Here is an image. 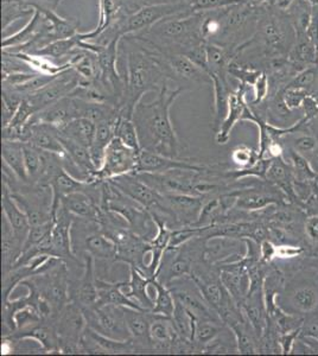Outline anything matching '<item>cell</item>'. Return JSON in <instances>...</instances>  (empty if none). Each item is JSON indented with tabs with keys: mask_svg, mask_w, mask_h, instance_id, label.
<instances>
[{
	"mask_svg": "<svg viewBox=\"0 0 318 356\" xmlns=\"http://www.w3.org/2000/svg\"><path fill=\"white\" fill-rule=\"evenodd\" d=\"M118 67L125 80V93L119 105V113L133 119L141 97L150 92L158 93L163 86L169 83V77L161 55L131 35L120 40Z\"/></svg>",
	"mask_w": 318,
	"mask_h": 356,
	"instance_id": "obj_1",
	"label": "cell"
},
{
	"mask_svg": "<svg viewBox=\"0 0 318 356\" xmlns=\"http://www.w3.org/2000/svg\"><path fill=\"white\" fill-rule=\"evenodd\" d=\"M184 92V89L178 87L170 88L169 83H166L154 100L138 104L133 113V122L137 129L141 150L176 159L181 158L183 146L173 127L170 111Z\"/></svg>",
	"mask_w": 318,
	"mask_h": 356,
	"instance_id": "obj_2",
	"label": "cell"
},
{
	"mask_svg": "<svg viewBox=\"0 0 318 356\" xmlns=\"http://www.w3.org/2000/svg\"><path fill=\"white\" fill-rule=\"evenodd\" d=\"M201 23L202 13L175 15L131 36L154 53L188 56L193 50L206 43L202 38Z\"/></svg>",
	"mask_w": 318,
	"mask_h": 356,
	"instance_id": "obj_3",
	"label": "cell"
},
{
	"mask_svg": "<svg viewBox=\"0 0 318 356\" xmlns=\"http://www.w3.org/2000/svg\"><path fill=\"white\" fill-rule=\"evenodd\" d=\"M20 285L36 292L40 300L49 304L56 317L61 310L70 302V270L68 263L60 259L47 271L29 277Z\"/></svg>",
	"mask_w": 318,
	"mask_h": 356,
	"instance_id": "obj_4",
	"label": "cell"
},
{
	"mask_svg": "<svg viewBox=\"0 0 318 356\" xmlns=\"http://www.w3.org/2000/svg\"><path fill=\"white\" fill-rule=\"evenodd\" d=\"M70 235L74 254L77 259L79 257L90 255L95 261L106 264L116 261L117 245L102 233L97 220L74 218Z\"/></svg>",
	"mask_w": 318,
	"mask_h": 356,
	"instance_id": "obj_5",
	"label": "cell"
},
{
	"mask_svg": "<svg viewBox=\"0 0 318 356\" xmlns=\"http://www.w3.org/2000/svg\"><path fill=\"white\" fill-rule=\"evenodd\" d=\"M209 166L206 170L196 171L189 169H173V170L150 174L138 172V177L145 182L158 194H181L201 196L202 184L206 182L209 174Z\"/></svg>",
	"mask_w": 318,
	"mask_h": 356,
	"instance_id": "obj_6",
	"label": "cell"
},
{
	"mask_svg": "<svg viewBox=\"0 0 318 356\" xmlns=\"http://www.w3.org/2000/svg\"><path fill=\"white\" fill-rule=\"evenodd\" d=\"M190 277L198 285L207 303L218 312L220 317L223 312L237 305L222 284L218 265L202 260L193 265Z\"/></svg>",
	"mask_w": 318,
	"mask_h": 356,
	"instance_id": "obj_7",
	"label": "cell"
},
{
	"mask_svg": "<svg viewBox=\"0 0 318 356\" xmlns=\"http://www.w3.org/2000/svg\"><path fill=\"white\" fill-rule=\"evenodd\" d=\"M61 354H82L81 341L87 329L84 310L74 302H69L55 317Z\"/></svg>",
	"mask_w": 318,
	"mask_h": 356,
	"instance_id": "obj_8",
	"label": "cell"
},
{
	"mask_svg": "<svg viewBox=\"0 0 318 356\" xmlns=\"http://www.w3.org/2000/svg\"><path fill=\"white\" fill-rule=\"evenodd\" d=\"M82 310L87 321V327L93 329L94 332L107 336L113 340H132V336L126 323L124 307L102 304Z\"/></svg>",
	"mask_w": 318,
	"mask_h": 356,
	"instance_id": "obj_9",
	"label": "cell"
},
{
	"mask_svg": "<svg viewBox=\"0 0 318 356\" xmlns=\"http://www.w3.org/2000/svg\"><path fill=\"white\" fill-rule=\"evenodd\" d=\"M141 151L126 145L118 137L113 138L106 149L102 165L97 170V181H109L122 175L136 174Z\"/></svg>",
	"mask_w": 318,
	"mask_h": 356,
	"instance_id": "obj_10",
	"label": "cell"
},
{
	"mask_svg": "<svg viewBox=\"0 0 318 356\" xmlns=\"http://www.w3.org/2000/svg\"><path fill=\"white\" fill-rule=\"evenodd\" d=\"M159 55L166 67L169 81H173L178 88L191 90L203 85H212L209 74L186 55Z\"/></svg>",
	"mask_w": 318,
	"mask_h": 356,
	"instance_id": "obj_11",
	"label": "cell"
},
{
	"mask_svg": "<svg viewBox=\"0 0 318 356\" xmlns=\"http://www.w3.org/2000/svg\"><path fill=\"white\" fill-rule=\"evenodd\" d=\"M175 300L182 304L196 320H221L218 312L207 303L196 283L190 275L173 280L166 285Z\"/></svg>",
	"mask_w": 318,
	"mask_h": 356,
	"instance_id": "obj_12",
	"label": "cell"
},
{
	"mask_svg": "<svg viewBox=\"0 0 318 356\" xmlns=\"http://www.w3.org/2000/svg\"><path fill=\"white\" fill-rule=\"evenodd\" d=\"M80 83L79 75L74 69H68L60 75H57L53 81L40 89L36 93L25 97L31 105L33 111L38 113L50 105L58 102L63 97H68Z\"/></svg>",
	"mask_w": 318,
	"mask_h": 356,
	"instance_id": "obj_13",
	"label": "cell"
},
{
	"mask_svg": "<svg viewBox=\"0 0 318 356\" xmlns=\"http://www.w3.org/2000/svg\"><path fill=\"white\" fill-rule=\"evenodd\" d=\"M84 268L77 278L70 275L69 295L70 302L77 303L81 309H89L97 307L99 302L97 295V273H95V260L90 255H85Z\"/></svg>",
	"mask_w": 318,
	"mask_h": 356,
	"instance_id": "obj_14",
	"label": "cell"
},
{
	"mask_svg": "<svg viewBox=\"0 0 318 356\" xmlns=\"http://www.w3.org/2000/svg\"><path fill=\"white\" fill-rule=\"evenodd\" d=\"M220 267L222 284L230 293L234 303L240 308L242 302L250 292V275L247 272L242 257L240 259L228 263L216 264Z\"/></svg>",
	"mask_w": 318,
	"mask_h": 356,
	"instance_id": "obj_15",
	"label": "cell"
},
{
	"mask_svg": "<svg viewBox=\"0 0 318 356\" xmlns=\"http://www.w3.org/2000/svg\"><path fill=\"white\" fill-rule=\"evenodd\" d=\"M3 340L36 341L43 347L45 352L60 353L58 337H57L56 328H55V318L40 320L35 323L29 324L24 328L15 330L10 335L3 336Z\"/></svg>",
	"mask_w": 318,
	"mask_h": 356,
	"instance_id": "obj_16",
	"label": "cell"
},
{
	"mask_svg": "<svg viewBox=\"0 0 318 356\" xmlns=\"http://www.w3.org/2000/svg\"><path fill=\"white\" fill-rule=\"evenodd\" d=\"M248 88H251L250 86L240 82L238 87L230 94L227 114L216 131V143L220 145H225L228 143L234 126L244 120L246 112L248 110V104L246 102V93Z\"/></svg>",
	"mask_w": 318,
	"mask_h": 356,
	"instance_id": "obj_17",
	"label": "cell"
},
{
	"mask_svg": "<svg viewBox=\"0 0 318 356\" xmlns=\"http://www.w3.org/2000/svg\"><path fill=\"white\" fill-rule=\"evenodd\" d=\"M124 312L136 353L154 352L152 340L150 336L153 312L129 307H124Z\"/></svg>",
	"mask_w": 318,
	"mask_h": 356,
	"instance_id": "obj_18",
	"label": "cell"
},
{
	"mask_svg": "<svg viewBox=\"0 0 318 356\" xmlns=\"http://www.w3.org/2000/svg\"><path fill=\"white\" fill-rule=\"evenodd\" d=\"M20 142L29 143L40 147V150L56 154L61 157L65 154V149L61 144L56 127L45 122L30 120L22 132Z\"/></svg>",
	"mask_w": 318,
	"mask_h": 356,
	"instance_id": "obj_19",
	"label": "cell"
},
{
	"mask_svg": "<svg viewBox=\"0 0 318 356\" xmlns=\"http://www.w3.org/2000/svg\"><path fill=\"white\" fill-rule=\"evenodd\" d=\"M109 181L149 211H153L159 204V194L157 191H153L152 188L143 182L136 174L122 175Z\"/></svg>",
	"mask_w": 318,
	"mask_h": 356,
	"instance_id": "obj_20",
	"label": "cell"
},
{
	"mask_svg": "<svg viewBox=\"0 0 318 356\" xmlns=\"http://www.w3.org/2000/svg\"><path fill=\"white\" fill-rule=\"evenodd\" d=\"M193 159L186 158L166 157L161 154L150 152V151L141 150L139 152V162H138L137 172H150V174H159L173 169H189V170L202 171L206 170L208 166L202 165L198 162H190Z\"/></svg>",
	"mask_w": 318,
	"mask_h": 356,
	"instance_id": "obj_21",
	"label": "cell"
},
{
	"mask_svg": "<svg viewBox=\"0 0 318 356\" xmlns=\"http://www.w3.org/2000/svg\"><path fill=\"white\" fill-rule=\"evenodd\" d=\"M282 295H287L285 312L294 315H310L318 312V286L315 284L302 282L290 289L285 286Z\"/></svg>",
	"mask_w": 318,
	"mask_h": 356,
	"instance_id": "obj_22",
	"label": "cell"
},
{
	"mask_svg": "<svg viewBox=\"0 0 318 356\" xmlns=\"http://www.w3.org/2000/svg\"><path fill=\"white\" fill-rule=\"evenodd\" d=\"M77 118H80L79 102L77 97L68 95L53 105L49 106L45 110L40 111L38 113L33 115L31 120L45 122L56 129H61Z\"/></svg>",
	"mask_w": 318,
	"mask_h": 356,
	"instance_id": "obj_23",
	"label": "cell"
},
{
	"mask_svg": "<svg viewBox=\"0 0 318 356\" xmlns=\"http://www.w3.org/2000/svg\"><path fill=\"white\" fill-rule=\"evenodd\" d=\"M246 320L252 325L254 332L258 339H260L269 324V315L266 310L265 297L264 289L257 291L248 292L241 305H240Z\"/></svg>",
	"mask_w": 318,
	"mask_h": 356,
	"instance_id": "obj_24",
	"label": "cell"
},
{
	"mask_svg": "<svg viewBox=\"0 0 318 356\" xmlns=\"http://www.w3.org/2000/svg\"><path fill=\"white\" fill-rule=\"evenodd\" d=\"M265 181L279 188L290 200L291 204L296 203L294 197V169L291 163H287L285 158H274L271 162L269 169L266 171Z\"/></svg>",
	"mask_w": 318,
	"mask_h": 356,
	"instance_id": "obj_25",
	"label": "cell"
},
{
	"mask_svg": "<svg viewBox=\"0 0 318 356\" xmlns=\"http://www.w3.org/2000/svg\"><path fill=\"white\" fill-rule=\"evenodd\" d=\"M60 204L69 214L80 219L97 220L101 211L100 204L85 191L65 195L60 200Z\"/></svg>",
	"mask_w": 318,
	"mask_h": 356,
	"instance_id": "obj_26",
	"label": "cell"
},
{
	"mask_svg": "<svg viewBox=\"0 0 318 356\" xmlns=\"http://www.w3.org/2000/svg\"><path fill=\"white\" fill-rule=\"evenodd\" d=\"M1 206H3V215L8 220L10 225L13 226V232L17 238L25 243L30 231V222L28 216L24 211L20 209L13 196L10 195L8 186L3 184V194H1Z\"/></svg>",
	"mask_w": 318,
	"mask_h": 356,
	"instance_id": "obj_27",
	"label": "cell"
},
{
	"mask_svg": "<svg viewBox=\"0 0 318 356\" xmlns=\"http://www.w3.org/2000/svg\"><path fill=\"white\" fill-rule=\"evenodd\" d=\"M152 280L136 267L129 266V280L126 284L127 290L124 291L129 298L148 312H151L153 308V300L149 293V286Z\"/></svg>",
	"mask_w": 318,
	"mask_h": 356,
	"instance_id": "obj_28",
	"label": "cell"
},
{
	"mask_svg": "<svg viewBox=\"0 0 318 356\" xmlns=\"http://www.w3.org/2000/svg\"><path fill=\"white\" fill-rule=\"evenodd\" d=\"M68 62L79 75V85H94L100 79V65L97 53L81 49Z\"/></svg>",
	"mask_w": 318,
	"mask_h": 356,
	"instance_id": "obj_29",
	"label": "cell"
},
{
	"mask_svg": "<svg viewBox=\"0 0 318 356\" xmlns=\"http://www.w3.org/2000/svg\"><path fill=\"white\" fill-rule=\"evenodd\" d=\"M150 336L152 340L154 352L171 354L173 340L177 336L171 317L153 314V320L150 327Z\"/></svg>",
	"mask_w": 318,
	"mask_h": 356,
	"instance_id": "obj_30",
	"label": "cell"
},
{
	"mask_svg": "<svg viewBox=\"0 0 318 356\" xmlns=\"http://www.w3.org/2000/svg\"><path fill=\"white\" fill-rule=\"evenodd\" d=\"M125 285L126 282H109L104 278L97 277V295H99L97 305L113 304L118 307H129V308L144 310L136 302H133L127 297L124 291Z\"/></svg>",
	"mask_w": 318,
	"mask_h": 356,
	"instance_id": "obj_31",
	"label": "cell"
},
{
	"mask_svg": "<svg viewBox=\"0 0 318 356\" xmlns=\"http://www.w3.org/2000/svg\"><path fill=\"white\" fill-rule=\"evenodd\" d=\"M43 22H45L43 13H40L38 8H35V13L31 18H29L24 28L10 36L3 37L1 50H16L23 45L28 44L29 42L33 41L37 36V33H40V29L43 26Z\"/></svg>",
	"mask_w": 318,
	"mask_h": 356,
	"instance_id": "obj_32",
	"label": "cell"
},
{
	"mask_svg": "<svg viewBox=\"0 0 318 356\" xmlns=\"http://www.w3.org/2000/svg\"><path fill=\"white\" fill-rule=\"evenodd\" d=\"M1 158L3 164L8 166L20 182L29 183L28 174L25 169L23 142L3 139L1 143Z\"/></svg>",
	"mask_w": 318,
	"mask_h": 356,
	"instance_id": "obj_33",
	"label": "cell"
},
{
	"mask_svg": "<svg viewBox=\"0 0 318 356\" xmlns=\"http://www.w3.org/2000/svg\"><path fill=\"white\" fill-rule=\"evenodd\" d=\"M95 131H97V124L87 118H77L63 127L57 129V132L61 137L70 139L88 149H90V146L93 144Z\"/></svg>",
	"mask_w": 318,
	"mask_h": 356,
	"instance_id": "obj_34",
	"label": "cell"
},
{
	"mask_svg": "<svg viewBox=\"0 0 318 356\" xmlns=\"http://www.w3.org/2000/svg\"><path fill=\"white\" fill-rule=\"evenodd\" d=\"M3 275L11 271L23 253L24 243H22L13 232V226L3 215Z\"/></svg>",
	"mask_w": 318,
	"mask_h": 356,
	"instance_id": "obj_35",
	"label": "cell"
},
{
	"mask_svg": "<svg viewBox=\"0 0 318 356\" xmlns=\"http://www.w3.org/2000/svg\"><path fill=\"white\" fill-rule=\"evenodd\" d=\"M82 41H84V36L82 33H79L73 37H68V38H63V40H58V41L54 42L45 49H42L38 51V55H43L53 60V61H60L63 63V60H65V63L75 55L79 53L82 49Z\"/></svg>",
	"mask_w": 318,
	"mask_h": 356,
	"instance_id": "obj_36",
	"label": "cell"
},
{
	"mask_svg": "<svg viewBox=\"0 0 318 356\" xmlns=\"http://www.w3.org/2000/svg\"><path fill=\"white\" fill-rule=\"evenodd\" d=\"M10 53H13L17 58H19L20 61L24 62L25 65H28L29 68L35 73L55 76L68 69H72L70 62L56 63L53 60H50L49 57L38 55V54L15 53V51H10Z\"/></svg>",
	"mask_w": 318,
	"mask_h": 356,
	"instance_id": "obj_37",
	"label": "cell"
},
{
	"mask_svg": "<svg viewBox=\"0 0 318 356\" xmlns=\"http://www.w3.org/2000/svg\"><path fill=\"white\" fill-rule=\"evenodd\" d=\"M116 122H104L97 124V131L94 137L93 144L90 146V156L93 159L94 165L97 170L102 165L105 151L113 138L116 137Z\"/></svg>",
	"mask_w": 318,
	"mask_h": 356,
	"instance_id": "obj_38",
	"label": "cell"
},
{
	"mask_svg": "<svg viewBox=\"0 0 318 356\" xmlns=\"http://www.w3.org/2000/svg\"><path fill=\"white\" fill-rule=\"evenodd\" d=\"M35 8L22 0H1V31L3 36L15 22L31 18Z\"/></svg>",
	"mask_w": 318,
	"mask_h": 356,
	"instance_id": "obj_39",
	"label": "cell"
},
{
	"mask_svg": "<svg viewBox=\"0 0 318 356\" xmlns=\"http://www.w3.org/2000/svg\"><path fill=\"white\" fill-rule=\"evenodd\" d=\"M225 327L227 325L222 320H196L193 341L198 353L203 354V349L206 348L207 344L218 337Z\"/></svg>",
	"mask_w": 318,
	"mask_h": 356,
	"instance_id": "obj_40",
	"label": "cell"
},
{
	"mask_svg": "<svg viewBox=\"0 0 318 356\" xmlns=\"http://www.w3.org/2000/svg\"><path fill=\"white\" fill-rule=\"evenodd\" d=\"M282 138L287 139L289 150L302 154L308 159L310 156L317 154L318 137L311 130L294 131Z\"/></svg>",
	"mask_w": 318,
	"mask_h": 356,
	"instance_id": "obj_41",
	"label": "cell"
},
{
	"mask_svg": "<svg viewBox=\"0 0 318 356\" xmlns=\"http://www.w3.org/2000/svg\"><path fill=\"white\" fill-rule=\"evenodd\" d=\"M23 151L29 183L37 184L40 182L45 170V151L40 150V147L29 143H23Z\"/></svg>",
	"mask_w": 318,
	"mask_h": 356,
	"instance_id": "obj_42",
	"label": "cell"
},
{
	"mask_svg": "<svg viewBox=\"0 0 318 356\" xmlns=\"http://www.w3.org/2000/svg\"><path fill=\"white\" fill-rule=\"evenodd\" d=\"M152 286L156 291V298L153 300V308L151 312L156 315L171 317L176 307V300L173 292L170 291V289L166 285L157 280H152Z\"/></svg>",
	"mask_w": 318,
	"mask_h": 356,
	"instance_id": "obj_43",
	"label": "cell"
},
{
	"mask_svg": "<svg viewBox=\"0 0 318 356\" xmlns=\"http://www.w3.org/2000/svg\"><path fill=\"white\" fill-rule=\"evenodd\" d=\"M171 320H173V327H175V330L177 332L178 336H181L186 340L193 341L196 318L178 302H176V307H175L173 315L171 316Z\"/></svg>",
	"mask_w": 318,
	"mask_h": 356,
	"instance_id": "obj_44",
	"label": "cell"
},
{
	"mask_svg": "<svg viewBox=\"0 0 318 356\" xmlns=\"http://www.w3.org/2000/svg\"><path fill=\"white\" fill-rule=\"evenodd\" d=\"M116 137L121 139L122 142L125 143L126 145H129L134 150H141L137 129H136V125H134L133 119H131V118L119 115L117 122H116Z\"/></svg>",
	"mask_w": 318,
	"mask_h": 356,
	"instance_id": "obj_45",
	"label": "cell"
},
{
	"mask_svg": "<svg viewBox=\"0 0 318 356\" xmlns=\"http://www.w3.org/2000/svg\"><path fill=\"white\" fill-rule=\"evenodd\" d=\"M290 151L291 166L294 169V181L311 183L315 176L317 175V171L312 169L308 158L294 152V151Z\"/></svg>",
	"mask_w": 318,
	"mask_h": 356,
	"instance_id": "obj_46",
	"label": "cell"
},
{
	"mask_svg": "<svg viewBox=\"0 0 318 356\" xmlns=\"http://www.w3.org/2000/svg\"><path fill=\"white\" fill-rule=\"evenodd\" d=\"M260 159L259 151L253 150L247 145L235 146L230 152V161L238 166L239 169H248L255 165Z\"/></svg>",
	"mask_w": 318,
	"mask_h": 356,
	"instance_id": "obj_47",
	"label": "cell"
},
{
	"mask_svg": "<svg viewBox=\"0 0 318 356\" xmlns=\"http://www.w3.org/2000/svg\"><path fill=\"white\" fill-rule=\"evenodd\" d=\"M193 13H208L233 5L242 4L246 0H184Z\"/></svg>",
	"mask_w": 318,
	"mask_h": 356,
	"instance_id": "obj_48",
	"label": "cell"
},
{
	"mask_svg": "<svg viewBox=\"0 0 318 356\" xmlns=\"http://www.w3.org/2000/svg\"><path fill=\"white\" fill-rule=\"evenodd\" d=\"M1 90H3V93H1L3 94L1 95V102H3L1 119H3V127H5L11 122L15 114L19 108L20 104L24 99L19 97L18 94L13 93L11 90H5V89H1Z\"/></svg>",
	"mask_w": 318,
	"mask_h": 356,
	"instance_id": "obj_49",
	"label": "cell"
},
{
	"mask_svg": "<svg viewBox=\"0 0 318 356\" xmlns=\"http://www.w3.org/2000/svg\"><path fill=\"white\" fill-rule=\"evenodd\" d=\"M280 92H282L283 100L285 102L286 107L292 112L302 110L303 102L310 94V92L306 89L292 87V86H285L284 88L280 89Z\"/></svg>",
	"mask_w": 318,
	"mask_h": 356,
	"instance_id": "obj_50",
	"label": "cell"
},
{
	"mask_svg": "<svg viewBox=\"0 0 318 356\" xmlns=\"http://www.w3.org/2000/svg\"><path fill=\"white\" fill-rule=\"evenodd\" d=\"M299 337L311 346L315 352H318V315L316 312L304 318Z\"/></svg>",
	"mask_w": 318,
	"mask_h": 356,
	"instance_id": "obj_51",
	"label": "cell"
},
{
	"mask_svg": "<svg viewBox=\"0 0 318 356\" xmlns=\"http://www.w3.org/2000/svg\"><path fill=\"white\" fill-rule=\"evenodd\" d=\"M53 227L54 220L50 221V222L30 227V231H29L28 238H26V241H25L23 251L28 250L30 247L36 246V245L42 243V241H45L49 235L51 234Z\"/></svg>",
	"mask_w": 318,
	"mask_h": 356,
	"instance_id": "obj_52",
	"label": "cell"
},
{
	"mask_svg": "<svg viewBox=\"0 0 318 356\" xmlns=\"http://www.w3.org/2000/svg\"><path fill=\"white\" fill-rule=\"evenodd\" d=\"M252 89H253L254 97L253 102H251L250 105H260L269 97L270 81H269V75L266 72H262L259 75L257 81L254 82V85L252 86Z\"/></svg>",
	"mask_w": 318,
	"mask_h": 356,
	"instance_id": "obj_53",
	"label": "cell"
},
{
	"mask_svg": "<svg viewBox=\"0 0 318 356\" xmlns=\"http://www.w3.org/2000/svg\"><path fill=\"white\" fill-rule=\"evenodd\" d=\"M306 250L299 245L280 243L276 248V260H294L305 254Z\"/></svg>",
	"mask_w": 318,
	"mask_h": 356,
	"instance_id": "obj_54",
	"label": "cell"
},
{
	"mask_svg": "<svg viewBox=\"0 0 318 356\" xmlns=\"http://www.w3.org/2000/svg\"><path fill=\"white\" fill-rule=\"evenodd\" d=\"M301 328L294 329V330H290V332L279 334L278 342L280 349H282V354H292L294 343H296V341H297L299 335H301Z\"/></svg>",
	"mask_w": 318,
	"mask_h": 356,
	"instance_id": "obj_55",
	"label": "cell"
},
{
	"mask_svg": "<svg viewBox=\"0 0 318 356\" xmlns=\"http://www.w3.org/2000/svg\"><path fill=\"white\" fill-rule=\"evenodd\" d=\"M297 4H299V0H272L270 8L278 15L290 17Z\"/></svg>",
	"mask_w": 318,
	"mask_h": 356,
	"instance_id": "obj_56",
	"label": "cell"
},
{
	"mask_svg": "<svg viewBox=\"0 0 318 356\" xmlns=\"http://www.w3.org/2000/svg\"><path fill=\"white\" fill-rule=\"evenodd\" d=\"M119 11L125 15H132L146 6L145 0H114Z\"/></svg>",
	"mask_w": 318,
	"mask_h": 356,
	"instance_id": "obj_57",
	"label": "cell"
},
{
	"mask_svg": "<svg viewBox=\"0 0 318 356\" xmlns=\"http://www.w3.org/2000/svg\"><path fill=\"white\" fill-rule=\"evenodd\" d=\"M305 236L314 243H318V214H312L304 221Z\"/></svg>",
	"mask_w": 318,
	"mask_h": 356,
	"instance_id": "obj_58",
	"label": "cell"
},
{
	"mask_svg": "<svg viewBox=\"0 0 318 356\" xmlns=\"http://www.w3.org/2000/svg\"><path fill=\"white\" fill-rule=\"evenodd\" d=\"M277 245L271 240H264L260 243V259L262 263L272 264L276 260Z\"/></svg>",
	"mask_w": 318,
	"mask_h": 356,
	"instance_id": "obj_59",
	"label": "cell"
},
{
	"mask_svg": "<svg viewBox=\"0 0 318 356\" xmlns=\"http://www.w3.org/2000/svg\"><path fill=\"white\" fill-rule=\"evenodd\" d=\"M30 6H43V8H53L56 10L65 0H22Z\"/></svg>",
	"mask_w": 318,
	"mask_h": 356,
	"instance_id": "obj_60",
	"label": "cell"
},
{
	"mask_svg": "<svg viewBox=\"0 0 318 356\" xmlns=\"http://www.w3.org/2000/svg\"><path fill=\"white\" fill-rule=\"evenodd\" d=\"M272 0H246V4L250 5L251 8H270Z\"/></svg>",
	"mask_w": 318,
	"mask_h": 356,
	"instance_id": "obj_61",
	"label": "cell"
},
{
	"mask_svg": "<svg viewBox=\"0 0 318 356\" xmlns=\"http://www.w3.org/2000/svg\"><path fill=\"white\" fill-rule=\"evenodd\" d=\"M309 129H310L315 134H318V118L317 119H315L314 122H311L310 125H309Z\"/></svg>",
	"mask_w": 318,
	"mask_h": 356,
	"instance_id": "obj_62",
	"label": "cell"
},
{
	"mask_svg": "<svg viewBox=\"0 0 318 356\" xmlns=\"http://www.w3.org/2000/svg\"><path fill=\"white\" fill-rule=\"evenodd\" d=\"M317 154H318V149H317Z\"/></svg>",
	"mask_w": 318,
	"mask_h": 356,
	"instance_id": "obj_63",
	"label": "cell"
}]
</instances>
